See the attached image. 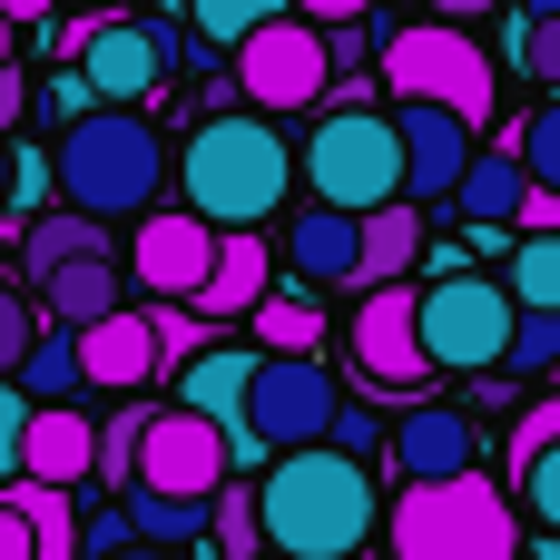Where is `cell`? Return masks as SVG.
I'll use <instances>...</instances> for the list:
<instances>
[{
	"label": "cell",
	"instance_id": "6da1fadb",
	"mask_svg": "<svg viewBox=\"0 0 560 560\" xmlns=\"http://www.w3.org/2000/svg\"><path fill=\"white\" fill-rule=\"evenodd\" d=\"M384 532V482L374 463L335 453V443H295L266 463L256 482V541L276 560H354Z\"/></svg>",
	"mask_w": 560,
	"mask_h": 560
},
{
	"label": "cell",
	"instance_id": "7a4b0ae2",
	"mask_svg": "<svg viewBox=\"0 0 560 560\" xmlns=\"http://www.w3.org/2000/svg\"><path fill=\"white\" fill-rule=\"evenodd\" d=\"M285 187H295V148L256 118V108H217V118H197L187 128V148H177V207L197 217V226H266L276 207H285Z\"/></svg>",
	"mask_w": 560,
	"mask_h": 560
},
{
	"label": "cell",
	"instance_id": "3957f363",
	"mask_svg": "<svg viewBox=\"0 0 560 560\" xmlns=\"http://www.w3.org/2000/svg\"><path fill=\"white\" fill-rule=\"evenodd\" d=\"M167 187V138L148 108H79L59 138H49V197L118 226V217H148Z\"/></svg>",
	"mask_w": 560,
	"mask_h": 560
},
{
	"label": "cell",
	"instance_id": "277c9868",
	"mask_svg": "<svg viewBox=\"0 0 560 560\" xmlns=\"http://www.w3.org/2000/svg\"><path fill=\"white\" fill-rule=\"evenodd\" d=\"M384 532H394V560H522V512L482 463L453 482H404Z\"/></svg>",
	"mask_w": 560,
	"mask_h": 560
},
{
	"label": "cell",
	"instance_id": "5b68a950",
	"mask_svg": "<svg viewBox=\"0 0 560 560\" xmlns=\"http://www.w3.org/2000/svg\"><path fill=\"white\" fill-rule=\"evenodd\" d=\"M374 89L384 98H433V108H453L472 138L492 128V49L463 30V20H404V30H384L374 39Z\"/></svg>",
	"mask_w": 560,
	"mask_h": 560
},
{
	"label": "cell",
	"instance_id": "8992f818",
	"mask_svg": "<svg viewBox=\"0 0 560 560\" xmlns=\"http://www.w3.org/2000/svg\"><path fill=\"white\" fill-rule=\"evenodd\" d=\"M295 177L315 187V207H345V217H374L404 197V148H394V118L384 108H325L315 138L295 148Z\"/></svg>",
	"mask_w": 560,
	"mask_h": 560
},
{
	"label": "cell",
	"instance_id": "52a82bcc",
	"mask_svg": "<svg viewBox=\"0 0 560 560\" xmlns=\"http://www.w3.org/2000/svg\"><path fill=\"white\" fill-rule=\"evenodd\" d=\"M413 345L433 374H502V345H512V295L502 276L482 266H453L413 295Z\"/></svg>",
	"mask_w": 560,
	"mask_h": 560
},
{
	"label": "cell",
	"instance_id": "ba28073f",
	"mask_svg": "<svg viewBox=\"0 0 560 560\" xmlns=\"http://www.w3.org/2000/svg\"><path fill=\"white\" fill-rule=\"evenodd\" d=\"M335 364L325 354H256L246 364V453L256 463H276V453H295V443H325V423H335Z\"/></svg>",
	"mask_w": 560,
	"mask_h": 560
},
{
	"label": "cell",
	"instance_id": "9c48e42d",
	"mask_svg": "<svg viewBox=\"0 0 560 560\" xmlns=\"http://www.w3.org/2000/svg\"><path fill=\"white\" fill-rule=\"evenodd\" d=\"M335 89V69H325V30L315 20H256L246 39H236V98L256 108V118H285V108H315Z\"/></svg>",
	"mask_w": 560,
	"mask_h": 560
},
{
	"label": "cell",
	"instance_id": "30bf717a",
	"mask_svg": "<svg viewBox=\"0 0 560 560\" xmlns=\"http://www.w3.org/2000/svg\"><path fill=\"white\" fill-rule=\"evenodd\" d=\"M217 482H226V443H217V423H197V413L158 404V413L138 423V443H128V492H167V502H207Z\"/></svg>",
	"mask_w": 560,
	"mask_h": 560
},
{
	"label": "cell",
	"instance_id": "8fae6325",
	"mask_svg": "<svg viewBox=\"0 0 560 560\" xmlns=\"http://www.w3.org/2000/svg\"><path fill=\"white\" fill-rule=\"evenodd\" d=\"M69 69H79L89 108H148V98L167 89V59H158L148 20H89L79 49H69Z\"/></svg>",
	"mask_w": 560,
	"mask_h": 560
},
{
	"label": "cell",
	"instance_id": "7c38bea8",
	"mask_svg": "<svg viewBox=\"0 0 560 560\" xmlns=\"http://www.w3.org/2000/svg\"><path fill=\"white\" fill-rule=\"evenodd\" d=\"M345 345H354V374H364L374 394H413V384L433 374V364H423V345H413V276L364 285V305H354Z\"/></svg>",
	"mask_w": 560,
	"mask_h": 560
},
{
	"label": "cell",
	"instance_id": "4fadbf2b",
	"mask_svg": "<svg viewBox=\"0 0 560 560\" xmlns=\"http://www.w3.org/2000/svg\"><path fill=\"white\" fill-rule=\"evenodd\" d=\"M207 256H217V226H197L187 207H148L138 236H128V285L158 295V305H187L207 285Z\"/></svg>",
	"mask_w": 560,
	"mask_h": 560
},
{
	"label": "cell",
	"instance_id": "5bb4252c",
	"mask_svg": "<svg viewBox=\"0 0 560 560\" xmlns=\"http://www.w3.org/2000/svg\"><path fill=\"white\" fill-rule=\"evenodd\" d=\"M384 118H394V148H404V207H443L453 177H463V158H472L482 138H472L453 108H433V98H394Z\"/></svg>",
	"mask_w": 560,
	"mask_h": 560
},
{
	"label": "cell",
	"instance_id": "9a60e30c",
	"mask_svg": "<svg viewBox=\"0 0 560 560\" xmlns=\"http://www.w3.org/2000/svg\"><path fill=\"white\" fill-rule=\"evenodd\" d=\"M246 364H256V354H236V345H197V354L177 364V413L217 423L226 472H236V463H256V453H246Z\"/></svg>",
	"mask_w": 560,
	"mask_h": 560
},
{
	"label": "cell",
	"instance_id": "2e32d148",
	"mask_svg": "<svg viewBox=\"0 0 560 560\" xmlns=\"http://www.w3.org/2000/svg\"><path fill=\"white\" fill-rule=\"evenodd\" d=\"M384 443H394V472H404V482H453V472L482 463V433H472L463 404H404V423H394Z\"/></svg>",
	"mask_w": 560,
	"mask_h": 560
},
{
	"label": "cell",
	"instance_id": "e0dca14e",
	"mask_svg": "<svg viewBox=\"0 0 560 560\" xmlns=\"http://www.w3.org/2000/svg\"><path fill=\"white\" fill-rule=\"evenodd\" d=\"M30 305H39V325H59V335H79V325H98V315H118L128 305V266L98 246V256H69V266H49L39 285H20Z\"/></svg>",
	"mask_w": 560,
	"mask_h": 560
},
{
	"label": "cell",
	"instance_id": "ac0fdd59",
	"mask_svg": "<svg viewBox=\"0 0 560 560\" xmlns=\"http://www.w3.org/2000/svg\"><path fill=\"white\" fill-rule=\"evenodd\" d=\"M98 463V423L79 404H30L20 423V482H49V492H79Z\"/></svg>",
	"mask_w": 560,
	"mask_h": 560
},
{
	"label": "cell",
	"instance_id": "d6986e66",
	"mask_svg": "<svg viewBox=\"0 0 560 560\" xmlns=\"http://www.w3.org/2000/svg\"><path fill=\"white\" fill-rule=\"evenodd\" d=\"M69 354H79V384H98V394H138V384L158 374V345H148V305H118V315L79 325V335H69Z\"/></svg>",
	"mask_w": 560,
	"mask_h": 560
},
{
	"label": "cell",
	"instance_id": "ffe728a7",
	"mask_svg": "<svg viewBox=\"0 0 560 560\" xmlns=\"http://www.w3.org/2000/svg\"><path fill=\"white\" fill-rule=\"evenodd\" d=\"M266 276H276L266 226H226V236H217V256H207V285L187 295V315H197V325H226V315H246L256 295H276Z\"/></svg>",
	"mask_w": 560,
	"mask_h": 560
},
{
	"label": "cell",
	"instance_id": "44dd1931",
	"mask_svg": "<svg viewBox=\"0 0 560 560\" xmlns=\"http://www.w3.org/2000/svg\"><path fill=\"white\" fill-rule=\"evenodd\" d=\"M522 197H532V177H522V158H512V138H492V148H472L463 158V177H453V217L463 226H512L522 217Z\"/></svg>",
	"mask_w": 560,
	"mask_h": 560
},
{
	"label": "cell",
	"instance_id": "7402d4cb",
	"mask_svg": "<svg viewBox=\"0 0 560 560\" xmlns=\"http://www.w3.org/2000/svg\"><path fill=\"white\" fill-rule=\"evenodd\" d=\"M413 256H423V207H374V217H354V285H394V276H413Z\"/></svg>",
	"mask_w": 560,
	"mask_h": 560
},
{
	"label": "cell",
	"instance_id": "603a6c76",
	"mask_svg": "<svg viewBox=\"0 0 560 560\" xmlns=\"http://www.w3.org/2000/svg\"><path fill=\"white\" fill-rule=\"evenodd\" d=\"M285 266H295L305 285H354V217H345V207H305V217L285 226Z\"/></svg>",
	"mask_w": 560,
	"mask_h": 560
},
{
	"label": "cell",
	"instance_id": "cb8c5ba5",
	"mask_svg": "<svg viewBox=\"0 0 560 560\" xmlns=\"http://www.w3.org/2000/svg\"><path fill=\"white\" fill-rule=\"evenodd\" d=\"M98 246H108L98 217H79V207H39V217L20 226V285H39V276L69 266V256H98Z\"/></svg>",
	"mask_w": 560,
	"mask_h": 560
},
{
	"label": "cell",
	"instance_id": "d4e9b609",
	"mask_svg": "<svg viewBox=\"0 0 560 560\" xmlns=\"http://www.w3.org/2000/svg\"><path fill=\"white\" fill-rule=\"evenodd\" d=\"M118 512H128V541H148V551H197V532H207V502H167V492H128Z\"/></svg>",
	"mask_w": 560,
	"mask_h": 560
},
{
	"label": "cell",
	"instance_id": "484cf974",
	"mask_svg": "<svg viewBox=\"0 0 560 560\" xmlns=\"http://www.w3.org/2000/svg\"><path fill=\"white\" fill-rule=\"evenodd\" d=\"M502 295L532 315V305H560V226L551 236H512V256H502Z\"/></svg>",
	"mask_w": 560,
	"mask_h": 560
},
{
	"label": "cell",
	"instance_id": "4316f807",
	"mask_svg": "<svg viewBox=\"0 0 560 560\" xmlns=\"http://www.w3.org/2000/svg\"><path fill=\"white\" fill-rule=\"evenodd\" d=\"M246 315H256V345L266 354H315V335H325V305L315 295H256Z\"/></svg>",
	"mask_w": 560,
	"mask_h": 560
},
{
	"label": "cell",
	"instance_id": "83f0119b",
	"mask_svg": "<svg viewBox=\"0 0 560 560\" xmlns=\"http://www.w3.org/2000/svg\"><path fill=\"white\" fill-rule=\"evenodd\" d=\"M30 404H79V354H69V335H39L30 354H20V374H10Z\"/></svg>",
	"mask_w": 560,
	"mask_h": 560
},
{
	"label": "cell",
	"instance_id": "f1b7e54d",
	"mask_svg": "<svg viewBox=\"0 0 560 560\" xmlns=\"http://www.w3.org/2000/svg\"><path fill=\"white\" fill-rule=\"evenodd\" d=\"M256 20H285V0H187V39L197 49H236Z\"/></svg>",
	"mask_w": 560,
	"mask_h": 560
},
{
	"label": "cell",
	"instance_id": "f546056e",
	"mask_svg": "<svg viewBox=\"0 0 560 560\" xmlns=\"http://www.w3.org/2000/svg\"><path fill=\"white\" fill-rule=\"evenodd\" d=\"M512 512L522 522H541V532H560V443H532V453H512Z\"/></svg>",
	"mask_w": 560,
	"mask_h": 560
},
{
	"label": "cell",
	"instance_id": "4dcf8cb0",
	"mask_svg": "<svg viewBox=\"0 0 560 560\" xmlns=\"http://www.w3.org/2000/svg\"><path fill=\"white\" fill-rule=\"evenodd\" d=\"M512 158H522V177H532L541 197H560V89L512 128Z\"/></svg>",
	"mask_w": 560,
	"mask_h": 560
},
{
	"label": "cell",
	"instance_id": "1f68e13d",
	"mask_svg": "<svg viewBox=\"0 0 560 560\" xmlns=\"http://www.w3.org/2000/svg\"><path fill=\"white\" fill-rule=\"evenodd\" d=\"M502 374H560V305H512V345H502Z\"/></svg>",
	"mask_w": 560,
	"mask_h": 560
},
{
	"label": "cell",
	"instance_id": "d6a6232c",
	"mask_svg": "<svg viewBox=\"0 0 560 560\" xmlns=\"http://www.w3.org/2000/svg\"><path fill=\"white\" fill-rule=\"evenodd\" d=\"M207 522H217V551L226 560H256V492L246 482H217L207 492Z\"/></svg>",
	"mask_w": 560,
	"mask_h": 560
},
{
	"label": "cell",
	"instance_id": "836d02e7",
	"mask_svg": "<svg viewBox=\"0 0 560 560\" xmlns=\"http://www.w3.org/2000/svg\"><path fill=\"white\" fill-rule=\"evenodd\" d=\"M512 59H522V79H541V89H560V20H512Z\"/></svg>",
	"mask_w": 560,
	"mask_h": 560
},
{
	"label": "cell",
	"instance_id": "e575fe53",
	"mask_svg": "<svg viewBox=\"0 0 560 560\" xmlns=\"http://www.w3.org/2000/svg\"><path fill=\"white\" fill-rule=\"evenodd\" d=\"M197 335H207V325H197L187 305H148V345H158V374H167V364H187V354H197Z\"/></svg>",
	"mask_w": 560,
	"mask_h": 560
},
{
	"label": "cell",
	"instance_id": "d590c367",
	"mask_svg": "<svg viewBox=\"0 0 560 560\" xmlns=\"http://www.w3.org/2000/svg\"><path fill=\"white\" fill-rule=\"evenodd\" d=\"M39 345V305L20 285H0V374H20V354Z\"/></svg>",
	"mask_w": 560,
	"mask_h": 560
},
{
	"label": "cell",
	"instance_id": "8d00e7d4",
	"mask_svg": "<svg viewBox=\"0 0 560 560\" xmlns=\"http://www.w3.org/2000/svg\"><path fill=\"white\" fill-rule=\"evenodd\" d=\"M138 423H148V404H138V413H118V423L98 433V463H89V472H98V482H118V492H128V443H138Z\"/></svg>",
	"mask_w": 560,
	"mask_h": 560
},
{
	"label": "cell",
	"instance_id": "74e56055",
	"mask_svg": "<svg viewBox=\"0 0 560 560\" xmlns=\"http://www.w3.org/2000/svg\"><path fill=\"white\" fill-rule=\"evenodd\" d=\"M20 423H30V394L0 374V482H20Z\"/></svg>",
	"mask_w": 560,
	"mask_h": 560
},
{
	"label": "cell",
	"instance_id": "f35d334b",
	"mask_svg": "<svg viewBox=\"0 0 560 560\" xmlns=\"http://www.w3.org/2000/svg\"><path fill=\"white\" fill-rule=\"evenodd\" d=\"M374 59V20H335L325 30V69H364Z\"/></svg>",
	"mask_w": 560,
	"mask_h": 560
},
{
	"label": "cell",
	"instance_id": "ab89813d",
	"mask_svg": "<svg viewBox=\"0 0 560 560\" xmlns=\"http://www.w3.org/2000/svg\"><path fill=\"white\" fill-rule=\"evenodd\" d=\"M30 98H39V118H59V128H69L79 108H89V89H79V69H49V79H39Z\"/></svg>",
	"mask_w": 560,
	"mask_h": 560
},
{
	"label": "cell",
	"instance_id": "60d3db41",
	"mask_svg": "<svg viewBox=\"0 0 560 560\" xmlns=\"http://www.w3.org/2000/svg\"><path fill=\"white\" fill-rule=\"evenodd\" d=\"M0 560H39V532H30V512H20L10 482H0Z\"/></svg>",
	"mask_w": 560,
	"mask_h": 560
},
{
	"label": "cell",
	"instance_id": "b9f144b4",
	"mask_svg": "<svg viewBox=\"0 0 560 560\" xmlns=\"http://www.w3.org/2000/svg\"><path fill=\"white\" fill-rule=\"evenodd\" d=\"M79 551H89V560L128 551V512H79Z\"/></svg>",
	"mask_w": 560,
	"mask_h": 560
},
{
	"label": "cell",
	"instance_id": "7bdbcfd3",
	"mask_svg": "<svg viewBox=\"0 0 560 560\" xmlns=\"http://www.w3.org/2000/svg\"><path fill=\"white\" fill-rule=\"evenodd\" d=\"M295 20H315V30H335V20H374L384 0H285Z\"/></svg>",
	"mask_w": 560,
	"mask_h": 560
},
{
	"label": "cell",
	"instance_id": "ee69618b",
	"mask_svg": "<svg viewBox=\"0 0 560 560\" xmlns=\"http://www.w3.org/2000/svg\"><path fill=\"white\" fill-rule=\"evenodd\" d=\"M532 443H560V394H551V404H532V413H522V433H512V453H532Z\"/></svg>",
	"mask_w": 560,
	"mask_h": 560
},
{
	"label": "cell",
	"instance_id": "f6af8a7d",
	"mask_svg": "<svg viewBox=\"0 0 560 560\" xmlns=\"http://www.w3.org/2000/svg\"><path fill=\"white\" fill-rule=\"evenodd\" d=\"M20 108H30V79H20V59L0 69V128H20Z\"/></svg>",
	"mask_w": 560,
	"mask_h": 560
},
{
	"label": "cell",
	"instance_id": "bcb514c9",
	"mask_svg": "<svg viewBox=\"0 0 560 560\" xmlns=\"http://www.w3.org/2000/svg\"><path fill=\"white\" fill-rule=\"evenodd\" d=\"M49 10H59V0H0V20H10V30H39Z\"/></svg>",
	"mask_w": 560,
	"mask_h": 560
},
{
	"label": "cell",
	"instance_id": "7dc6e473",
	"mask_svg": "<svg viewBox=\"0 0 560 560\" xmlns=\"http://www.w3.org/2000/svg\"><path fill=\"white\" fill-rule=\"evenodd\" d=\"M108 560H187V551H148V541H128V551H108Z\"/></svg>",
	"mask_w": 560,
	"mask_h": 560
},
{
	"label": "cell",
	"instance_id": "c3c4849f",
	"mask_svg": "<svg viewBox=\"0 0 560 560\" xmlns=\"http://www.w3.org/2000/svg\"><path fill=\"white\" fill-rule=\"evenodd\" d=\"M522 551H532V560H560V532H541V541H522Z\"/></svg>",
	"mask_w": 560,
	"mask_h": 560
},
{
	"label": "cell",
	"instance_id": "681fc988",
	"mask_svg": "<svg viewBox=\"0 0 560 560\" xmlns=\"http://www.w3.org/2000/svg\"><path fill=\"white\" fill-rule=\"evenodd\" d=\"M10 59H20V30H10V20H0V69H10Z\"/></svg>",
	"mask_w": 560,
	"mask_h": 560
},
{
	"label": "cell",
	"instance_id": "f907efd6",
	"mask_svg": "<svg viewBox=\"0 0 560 560\" xmlns=\"http://www.w3.org/2000/svg\"><path fill=\"white\" fill-rule=\"evenodd\" d=\"M522 10H532V20H560V0H522Z\"/></svg>",
	"mask_w": 560,
	"mask_h": 560
},
{
	"label": "cell",
	"instance_id": "816d5d0a",
	"mask_svg": "<svg viewBox=\"0 0 560 560\" xmlns=\"http://www.w3.org/2000/svg\"><path fill=\"white\" fill-rule=\"evenodd\" d=\"M0 187H10V138H0Z\"/></svg>",
	"mask_w": 560,
	"mask_h": 560
},
{
	"label": "cell",
	"instance_id": "f5cc1de1",
	"mask_svg": "<svg viewBox=\"0 0 560 560\" xmlns=\"http://www.w3.org/2000/svg\"><path fill=\"white\" fill-rule=\"evenodd\" d=\"M394 10H433V0H394Z\"/></svg>",
	"mask_w": 560,
	"mask_h": 560
},
{
	"label": "cell",
	"instance_id": "db71d44e",
	"mask_svg": "<svg viewBox=\"0 0 560 560\" xmlns=\"http://www.w3.org/2000/svg\"><path fill=\"white\" fill-rule=\"evenodd\" d=\"M59 10H89V0H59Z\"/></svg>",
	"mask_w": 560,
	"mask_h": 560
},
{
	"label": "cell",
	"instance_id": "11a10c76",
	"mask_svg": "<svg viewBox=\"0 0 560 560\" xmlns=\"http://www.w3.org/2000/svg\"><path fill=\"white\" fill-rule=\"evenodd\" d=\"M354 560H364V551H354Z\"/></svg>",
	"mask_w": 560,
	"mask_h": 560
}]
</instances>
